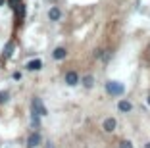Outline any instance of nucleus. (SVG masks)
<instances>
[{
	"label": "nucleus",
	"instance_id": "f257e3e1",
	"mask_svg": "<svg viewBox=\"0 0 150 148\" xmlns=\"http://www.w3.org/2000/svg\"><path fill=\"white\" fill-rule=\"evenodd\" d=\"M106 91H108V94H112V96H119L121 92H123V87H121L119 83H115V81H108Z\"/></svg>",
	"mask_w": 150,
	"mask_h": 148
},
{
	"label": "nucleus",
	"instance_id": "ddd939ff",
	"mask_svg": "<svg viewBox=\"0 0 150 148\" xmlns=\"http://www.w3.org/2000/svg\"><path fill=\"white\" fill-rule=\"evenodd\" d=\"M8 98H10V94L6 91H2L0 92V104H4V102H8Z\"/></svg>",
	"mask_w": 150,
	"mask_h": 148
},
{
	"label": "nucleus",
	"instance_id": "f8f14e48",
	"mask_svg": "<svg viewBox=\"0 0 150 148\" xmlns=\"http://www.w3.org/2000/svg\"><path fill=\"white\" fill-rule=\"evenodd\" d=\"M12 48H13V42H8V44H6V50H4V58H10V56H12Z\"/></svg>",
	"mask_w": 150,
	"mask_h": 148
},
{
	"label": "nucleus",
	"instance_id": "2eb2a0df",
	"mask_svg": "<svg viewBox=\"0 0 150 148\" xmlns=\"http://www.w3.org/2000/svg\"><path fill=\"white\" fill-rule=\"evenodd\" d=\"M12 77H13V79H16V81H19V79H21V73H19V71H16V73H13V75H12Z\"/></svg>",
	"mask_w": 150,
	"mask_h": 148
},
{
	"label": "nucleus",
	"instance_id": "9b49d317",
	"mask_svg": "<svg viewBox=\"0 0 150 148\" xmlns=\"http://www.w3.org/2000/svg\"><path fill=\"white\" fill-rule=\"evenodd\" d=\"M16 13H18V21H21L23 16H25V6H23V4H18V6H16Z\"/></svg>",
	"mask_w": 150,
	"mask_h": 148
},
{
	"label": "nucleus",
	"instance_id": "f3484780",
	"mask_svg": "<svg viewBox=\"0 0 150 148\" xmlns=\"http://www.w3.org/2000/svg\"><path fill=\"white\" fill-rule=\"evenodd\" d=\"M146 52H148V56H150V44H148V48H146Z\"/></svg>",
	"mask_w": 150,
	"mask_h": 148
},
{
	"label": "nucleus",
	"instance_id": "0eeeda50",
	"mask_svg": "<svg viewBox=\"0 0 150 148\" xmlns=\"http://www.w3.org/2000/svg\"><path fill=\"white\" fill-rule=\"evenodd\" d=\"M52 56H54V60H64V58L67 56V50H66L64 46H58L56 50L52 52Z\"/></svg>",
	"mask_w": 150,
	"mask_h": 148
},
{
	"label": "nucleus",
	"instance_id": "7ed1b4c3",
	"mask_svg": "<svg viewBox=\"0 0 150 148\" xmlns=\"http://www.w3.org/2000/svg\"><path fill=\"white\" fill-rule=\"evenodd\" d=\"M33 110H35L37 113H39V115H46V108H44V104H42V100H40V98H33Z\"/></svg>",
	"mask_w": 150,
	"mask_h": 148
},
{
	"label": "nucleus",
	"instance_id": "a211bd4d",
	"mask_svg": "<svg viewBox=\"0 0 150 148\" xmlns=\"http://www.w3.org/2000/svg\"><path fill=\"white\" fill-rule=\"evenodd\" d=\"M4 2H6V0H0V6H2V4H4Z\"/></svg>",
	"mask_w": 150,
	"mask_h": 148
},
{
	"label": "nucleus",
	"instance_id": "9d476101",
	"mask_svg": "<svg viewBox=\"0 0 150 148\" xmlns=\"http://www.w3.org/2000/svg\"><path fill=\"white\" fill-rule=\"evenodd\" d=\"M81 81H83V85H85L87 89H91V87L94 85V77H93V75H85V77L81 79Z\"/></svg>",
	"mask_w": 150,
	"mask_h": 148
},
{
	"label": "nucleus",
	"instance_id": "dca6fc26",
	"mask_svg": "<svg viewBox=\"0 0 150 148\" xmlns=\"http://www.w3.org/2000/svg\"><path fill=\"white\" fill-rule=\"evenodd\" d=\"M8 4L12 6V8H16V6H18V0H8Z\"/></svg>",
	"mask_w": 150,
	"mask_h": 148
},
{
	"label": "nucleus",
	"instance_id": "39448f33",
	"mask_svg": "<svg viewBox=\"0 0 150 148\" xmlns=\"http://www.w3.org/2000/svg\"><path fill=\"white\" fill-rule=\"evenodd\" d=\"M66 83L69 85V87H75V85L79 83V75L75 73V71H67L66 73Z\"/></svg>",
	"mask_w": 150,
	"mask_h": 148
},
{
	"label": "nucleus",
	"instance_id": "aec40b11",
	"mask_svg": "<svg viewBox=\"0 0 150 148\" xmlns=\"http://www.w3.org/2000/svg\"><path fill=\"white\" fill-rule=\"evenodd\" d=\"M146 148H150V144H146Z\"/></svg>",
	"mask_w": 150,
	"mask_h": 148
},
{
	"label": "nucleus",
	"instance_id": "1a4fd4ad",
	"mask_svg": "<svg viewBox=\"0 0 150 148\" xmlns=\"http://www.w3.org/2000/svg\"><path fill=\"white\" fill-rule=\"evenodd\" d=\"M48 18L52 19V21H58V19L62 18V12L58 8H50V12H48Z\"/></svg>",
	"mask_w": 150,
	"mask_h": 148
},
{
	"label": "nucleus",
	"instance_id": "423d86ee",
	"mask_svg": "<svg viewBox=\"0 0 150 148\" xmlns=\"http://www.w3.org/2000/svg\"><path fill=\"white\" fill-rule=\"evenodd\" d=\"M117 110H119V112H123V113H129L133 110V104L129 100H119L117 102Z\"/></svg>",
	"mask_w": 150,
	"mask_h": 148
},
{
	"label": "nucleus",
	"instance_id": "6ab92c4d",
	"mask_svg": "<svg viewBox=\"0 0 150 148\" xmlns=\"http://www.w3.org/2000/svg\"><path fill=\"white\" fill-rule=\"evenodd\" d=\"M146 102H148V104H150V96H148V98H146Z\"/></svg>",
	"mask_w": 150,
	"mask_h": 148
},
{
	"label": "nucleus",
	"instance_id": "20e7f679",
	"mask_svg": "<svg viewBox=\"0 0 150 148\" xmlns=\"http://www.w3.org/2000/svg\"><path fill=\"white\" fill-rule=\"evenodd\" d=\"M40 140H42V139H40L39 133H31V135H29V139H27V146H29V148H35V146H39V144H40Z\"/></svg>",
	"mask_w": 150,
	"mask_h": 148
},
{
	"label": "nucleus",
	"instance_id": "4468645a",
	"mask_svg": "<svg viewBox=\"0 0 150 148\" xmlns=\"http://www.w3.org/2000/svg\"><path fill=\"white\" fill-rule=\"evenodd\" d=\"M119 148H133V144L129 142V140H121V142H119Z\"/></svg>",
	"mask_w": 150,
	"mask_h": 148
},
{
	"label": "nucleus",
	"instance_id": "f03ea898",
	"mask_svg": "<svg viewBox=\"0 0 150 148\" xmlns=\"http://www.w3.org/2000/svg\"><path fill=\"white\" fill-rule=\"evenodd\" d=\"M115 127H117V121H115L114 118H106V119H104V123H102V129L106 131V133H114Z\"/></svg>",
	"mask_w": 150,
	"mask_h": 148
},
{
	"label": "nucleus",
	"instance_id": "6e6552de",
	"mask_svg": "<svg viewBox=\"0 0 150 148\" xmlns=\"http://www.w3.org/2000/svg\"><path fill=\"white\" fill-rule=\"evenodd\" d=\"M40 67H42V62L40 60H31L27 64V69H31V71H39Z\"/></svg>",
	"mask_w": 150,
	"mask_h": 148
}]
</instances>
